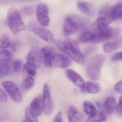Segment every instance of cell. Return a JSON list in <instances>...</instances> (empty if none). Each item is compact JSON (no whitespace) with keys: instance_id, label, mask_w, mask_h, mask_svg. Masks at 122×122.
Instances as JSON below:
<instances>
[{"instance_id":"19","label":"cell","mask_w":122,"mask_h":122,"mask_svg":"<svg viewBox=\"0 0 122 122\" xmlns=\"http://www.w3.org/2000/svg\"><path fill=\"white\" fill-rule=\"evenodd\" d=\"M122 15V2H119L115 5L111 10V17L113 21L121 19Z\"/></svg>"},{"instance_id":"28","label":"cell","mask_w":122,"mask_h":122,"mask_svg":"<svg viewBox=\"0 0 122 122\" xmlns=\"http://www.w3.org/2000/svg\"><path fill=\"white\" fill-rule=\"evenodd\" d=\"M25 116V119L23 122H38L37 117H34L31 114L29 107L26 109Z\"/></svg>"},{"instance_id":"32","label":"cell","mask_w":122,"mask_h":122,"mask_svg":"<svg viewBox=\"0 0 122 122\" xmlns=\"http://www.w3.org/2000/svg\"><path fill=\"white\" fill-rule=\"evenodd\" d=\"M122 98L121 96L119 98V104L116 106V112L119 117H122Z\"/></svg>"},{"instance_id":"37","label":"cell","mask_w":122,"mask_h":122,"mask_svg":"<svg viewBox=\"0 0 122 122\" xmlns=\"http://www.w3.org/2000/svg\"><path fill=\"white\" fill-rule=\"evenodd\" d=\"M53 122H64L61 112H59L56 115L54 119Z\"/></svg>"},{"instance_id":"12","label":"cell","mask_w":122,"mask_h":122,"mask_svg":"<svg viewBox=\"0 0 122 122\" xmlns=\"http://www.w3.org/2000/svg\"><path fill=\"white\" fill-rule=\"evenodd\" d=\"M29 108L30 112L34 117H37L40 116L43 110L42 97L40 95L34 99Z\"/></svg>"},{"instance_id":"30","label":"cell","mask_w":122,"mask_h":122,"mask_svg":"<svg viewBox=\"0 0 122 122\" xmlns=\"http://www.w3.org/2000/svg\"><path fill=\"white\" fill-rule=\"evenodd\" d=\"M23 68L26 72L32 76H34L36 74V67L28 62L24 65Z\"/></svg>"},{"instance_id":"9","label":"cell","mask_w":122,"mask_h":122,"mask_svg":"<svg viewBox=\"0 0 122 122\" xmlns=\"http://www.w3.org/2000/svg\"><path fill=\"white\" fill-rule=\"evenodd\" d=\"M48 14L49 9L47 5L43 3L39 4L37 9V18L43 27H46L49 24L50 19Z\"/></svg>"},{"instance_id":"3","label":"cell","mask_w":122,"mask_h":122,"mask_svg":"<svg viewBox=\"0 0 122 122\" xmlns=\"http://www.w3.org/2000/svg\"><path fill=\"white\" fill-rule=\"evenodd\" d=\"M9 26L13 33H18L25 30L26 26L18 11L15 8H11L8 13Z\"/></svg>"},{"instance_id":"5","label":"cell","mask_w":122,"mask_h":122,"mask_svg":"<svg viewBox=\"0 0 122 122\" xmlns=\"http://www.w3.org/2000/svg\"><path fill=\"white\" fill-rule=\"evenodd\" d=\"M83 21L79 18L74 16L66 19L63 25V31L64 36H68L75 33L80 28L83 27Z\"/></svg>"},{"instance_id":"1","label":"cell","mask_w":122,"mask_h":122,"mask_svg":"<svg viewBox=\"0 0 122 122\" xmlns=\"http://www.w3.org/2000/svg\"><path fill=\"white\" fill-rule=\"evenodd\" d=\"M64 49L69 56L78 64L83 65L85 58L79 49L77 42L71 38L65 39L63 42Z\"/></svg>"},{"instance_id":"4","label":"cell","mask_w":122,"mask_h":122,"mask_svg":"<svg viewBox=\"0 0 122 122\" xmlns=\"http://www.w3.org/2000/svg\"><path fill=\"white\" fill-rule=\"evenodd\" d=\"M95 33L94 38L91 43H100L118 36L120 30L117 28H107L99 30Z\"/></svg>"},{"instance_id":"25","label":"cell","mask_w":122,"mask_h":122,"mask_svg":"<svg viewBox=\"0 0 122 122\" xmlns=\"http://www.w3.org/2000/svg\"><path fill=\"white\" fill-rule=\"evenodd\" d=\"M12 54L7 50H2L0 51V61L9 63L11 59Z\"/></svg>"},{"instance_id":"20","label":"cell","mask_w":122,"mask_h":122,"mask_svg":"<svg viewBox=\"0 0 122 122\" xmlns=\"http://www.w3.org/2000/svg\"><path fill=\"white\" fill-rule=\"evenodd\" d=\"M77 6L80 10L85 14L90 15L93 13V6L89 3L79 0L77 1Z\"/></svg>"},{"instance_id":"2","label":"cell","mask_w":122,"mask_h":122,"mask_svg":"<svg viewBox=\"0 0 122 122\" xmlns=\"http://www.w3.org/2000/svg\"><path fill=\"white\" fill-rule=\"evenodd\" d=\"M105 61V57L101 54L93 56L89 61L86 66V72L88 76L93 80L99 78L101 69Z\"/></svg>"},{"instance_id":"33","label":"cell","mask_w":122,"mask_h":122,"mask_svg":"<svg viewBox=\"0 0 122 122\" xmlns=\"http://www.w3.org/2000/svg\"><path fill=\"white\" fill-rule=\"evenodd\" d=\"M8 101V97L5 92L0 88V102L6 103Z\"/></svg>"},{"instance_id":"13","label":"cell","mask_w":122,"mask_h":122,"mask_svg":"<svg viewBox=\"0 0 122 122\" xmlns=\"http://www.w3.org/2000/svg\"><path fill=\"white\" fill-rule=\"evenodd\" d=\"M52 64L60 68H65L71 64L69 59L66 56L60 53H54L52 57Z\"/></svg>"},{"instance_id":"36","label":"cell","mask_w":122,"mask_h":122,"mask_svg":"<svg viewBox=\"0 0 122 122\" xmlns=\"http://www.w3.org/2000/svg\"><path fill=\"white\" fill-rule=\"evenodd\" d=\"M122 52H119L115 54L112 59L113 61H122Z\"/></svg>"},{"instance_id":"6","label":"cell","mask_w":122,"mask_h":122,"mask_svg":"<svg viewBox=\"0 0 122 122\" xmlns=\"http://www.w3.org/2000/svg\"><path fill=\"white\" fill-rule=\"evenodd\" d=\"M28 28L29 30L34 32L36 35L48 43H52L54 41L53 34L48 29L40 27L33 22L29 24Z\"/></svg>"},{"instance_id":"15","label":"cell","mask_w":122,"mask_h":122,"mask_svg":"<svg viewBox=\"0 0 122 122\" xmlns=\"http://www.w3.org/2000/svg\"><path fill=\"white\" fill-rule=\"evenodd\" d=\"M113 21L110 16L101 15L94 23L92 27L100 30L107 28Z\"/></svg>"},{"instance_id":"11","label":"cell","mask_w":122,"mask_h":122,"mask_svg":"<svg viewBox=\"0 0 122 122\" xmlns=\"http://www.w3.org/2000/svg\"><path fill=\"white\" fill-rule=\"evenodd\" d=\"M28 63L34 66L36 68H38L41 66V60L40 51L36 47L32 48L27 58Z\"/></svg>"},{"instance_id":"34","label":"cell","mask_w":122,"mask_h":122,"mask_svg":"<svg viewBox=\"0 0 122 122\" xmlns=\"http://www.w3.org/2000/svg\"><path fill=\"white\" fill-rule=\"evenodd\" d=\"M33 11V9L31 6H27L23 8L21 12L24 15H30L32 14Z\"/></svg>"},{"instance_id":"14","label":"cell","mask_w":122,"mask_h":122,"mask_svg":"<svg viewBox=\"0 0 122 122\" xmlns=\"http://www.w3.org/2000/svg\"><path fill=\"white\" fill-rule=\"evenodd\" d=\"M68 117L69 122H85L84 115L73 106H70L69 108Z\"/></svg>"},{"instance_id":"29","label":"cell","mask_w":122,"mask_h":122,"mask_svg":"<svg viewBox=\"0 0 122 122\" xmlns=\"http://www.w3.org/2000/svg\"><path fill=\"white\" fill-rule=\"evenodd\" d=\"M9 38L6 34L4 35L0 38V49L6 48L9 46Z\"/></svg>"},{"instance_id":"31","label":"cell","mask_w":122,"mask_h":122,"mask_svg":"<svg viewBox=\"0 0 122 122\" xmlns=\"http://www.w3.org/2000/svg\"><path fill=\"white\" fill-rule=\"evenodd\" d=\"M23 66L22 61L19 59L15 60L12 62V67L13 70L16 72L20 71Z\"/></svg>"},{"instance_id":"22","label":"cell","mask_w":122,"mask_h":122,"mask_svg":"<svg viewBox=\"0 0 122 122\" xmlns=\"http://www.w3.org/2000/svg\"><path fill=\"white\" fill-rule=\"evenodd\" d=\"M104 106L107 113H111L117 106L116 100L115 97H111L107 98L105 102Z\"/></svg>"},{"instance_id":"35","label":"cell","mask_w":122,"mask_h":122,"mask_svg":"<svg viewBox=\"0 0 122 122\" xmlns=\"http://www.w3.org/2000/svg\"><path fill=\"white\" fill-rule=\"evenodd\" d=\"M114 89L115 92L119 94H122V81H119L116 83L114 86Z\"/></svg>"},{"instance_id":"24","label":"cell","mask_w":122,"mask_h":122,"mask_svg":"<svg viewBox=\"0 0 122 122\" xmlns=\"http://www.w3.org/2000/svg\"><path fill=\"white\" fill-rule=\"evenodd\" d=\"M35 85L34 79L31 76H28L24 80L21 87L24 90H29L32 89Z\"/></svg>"},{"instance_id":"27","label":"cell","mask_w":122,"mask_h":122,"mask_svg":"<svg viewBox=\"0 0 122 122\" xmlns=\"http://www.w3.org/2000/svg\"><path fill=\"white\" fill-rule=\"evenodd\" d=\"M9 63L0 61V79L4 75H7L10 71Z\"/></svg>"},{"instance_id":"21","label":"cell","mask_w":122,"mask_h":122,"mask_svg":"<svg viewBox=\"0 0 122 122\" xmlns=\"http://www.w3.org/2000/svg\"><path fill=\"white\" fill-rule=\"evenodd\" d=\"M106 119L105 115L102 112L96 110L94 113L90 115L87 122H103Z\"/></svg>"},{"instance_id":"8","label":"cell","mask_w":122,"mask_h":122,"mask_svg":"<svg viewBox=\"0 0 122 122\" xmlns=\"http://www.w3.org/2000/svg\"><path fill=\"white\" fill-rule=\"evenodd\" d=\"M42 105L43 110L45 114L47 115H51L53 110V104L49 92V88L47 84H45L43 87Z\"/></svg>"},{"instance_id":"23","label":"cell","mask_w":122,"mask_h":122,"mask_svg":"<svg viewBox=\"0 0 122 122\" xmlns=\"http://www.w3.org/2000/svg\"><path fill=\"white\" fill-rule=\"evenodd\" d=\"M95 32L92 31H86L82 33L80 36L78 41L81 43H84L91 41L94 36Z\"/></svg>"},{"instance_id":"38","label":"cell","mask_w":122,"mask_h":122,"mask_svg":"<svg viewBox=\"0 0 122 122\" xmlns=\"http://www.w3.org/2000/svg\"><path fill=\"white\" fill-rule=\"evenodd\" d=\"M17 44L16 43H13L11 44L10 45V47H11V50L13 51H15L16 50L17 48Z\"/></svg>"},{"instance_id":"16","label":"cell","mask_w":122,"mask_h":122,"mask_svg":"<svg viewBox=\"0 0 122 122\" xmlns=\"http://www.w3.org/2000/svg\"><path fill=\"white\" fill-rule=\"evenodd\" d=\"M66 74L69 80L78 86L81 87L85 83L84 80L82 77L72 70H67Z\"/></svg>"},{"instance_id":"17","label":"cell","mask_w":122,"mask_h":122,"mask_svg":"<svg viewBox=\"0 0 122 122\" xmlns=\"http://www.w3.org/2000/svg\"><path fill=\"white\" fill-rule=\"evenodd\" d=\"M81 90L84 92L96 94L100 92L101 86L99 84L90 81L85 82L81 87Z\"/></svg>"},{"instance_id":"18","label":"cell","mask_w":122,"mask_h":122,"mask_svg":"<svg viewBox=\"0 0 122 122\" xmlns=\"http://www.w3.org/2000/svg\"><path fill=\"white\" fill-rule=\"evenodd\" d=\"M122 44V38L119 39L114 41L107 42L104 45L103 49L105 52L110 53L121 47Z\"/></svg>"},{"instance_id":"10","label":"cell","mask_w":122,"mask_h":122,"mask_svg":"<svg viewBox=\"0 0 122 122\" xmlns=\"http://www.w3.org/2000/svg\"><path fill=\"white\" fill-rule=\"evenodd\" d=\"M41 60L46 66L51 67L52 64V57L54 54L53 49L49 46H45L40 51Z\"/></svg>"},{"instance_id":"26","label":"cell","mask_w":122,"mask_h":122,"mask_svg":"<svg viewBox=\"0 0 122 122\" xmlns=\"http://www.w3.org/2000/svg\"><path fill=\"white\" fill-rule=\"evenodd\" d=\"M85 112L86 114L90 115L95 112L96 111V107L92 102L86 101L84 103Z\"/></svg>"},{"instance_id":"39","label":"cell","mask_w":122,"mask_h":122,"mask_svg":"<svg viewBox=\"0 0 122 122\" xmlns=\"http://www.w3.org/2000/svg\"><path fill=\"white\" fill-rule=\"evenodd\" d=\"M30 0H3V1H1V3H6V2H15V1H21Z\"/></svg>"},{"instance_id":"7","label":"cell","mask_w":122,"mask_h":122,"mask_svg":"<svg viewBox=\"0 0 122 122\" xmlns=\"http://www.w3.org/2000/svg\"><path fill=\"white\" fill-rule=\"evenodd\" d=\"M2 85L14 102L16 103L22 102V95L18 87L15 83L11 81H5L2 82Z\"/></svg>"}]
</instances>
